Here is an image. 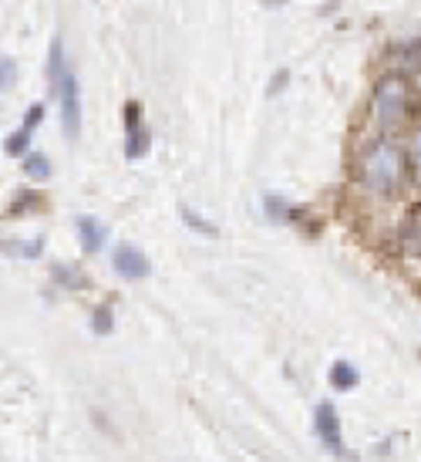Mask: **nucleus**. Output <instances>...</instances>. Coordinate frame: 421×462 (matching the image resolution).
<instances>
[{"instance_id": "1", "label": "nucleus", "mask_w": 421, "mask_h": 462, "mask_svg": "<svg viewBox=\"0 0 421 462\" xmlns=\"http://www.w3.org/2000/svg\"><path fill=\"white\" fill-rule=\"evenodd\" d=\"M408 152L391 138V135H381L374 142L364 145L361 159H357V179L361 186L371 196H381V199H391L404 189L408 182Z\"/></svg>"}, {"instance_id": "2", "label": "nucleus", "mask_w": 421, "mask_h": 462, "mask_svg": "<svg viewBox=\"0 0 421 462\" xmlns=\"http://www.w3.org/2000/svg\"><path fill=\"white\" fill-rule=\"evenodd\" d=\"M411 92L415 85L408 81V75L401 71H387L374 81L371 88V101H367V112H371V122L381 135H394L408 125V115H411Z\"/></svg>"}, {"instance_id": "3", "label": "nucleus", "mask_w": 421, "mask_h": 462, "mask_svg": "<svg viewBox=\"0 0 421 462\" xmlns=\"http://www.w3.org/2000/svg\"><path fill=\"white\" fill-rule=\"evenodd\" d=\"M58 105H61V129H64V138L68 142H77L81 135V85H77V75L68 68L61 75L58 85Z\"/></svg>"}, {"instance_id": "4", "label": "nucleus", "mask_w": 421, "mask_h": 462, "mask_svg": "<svg viewBox=\"0 0 421 462\" xmlns=\"http://www.w3.org/2000/svg\"><path fill=\"white\" fill-rule=\"evenodd\" d=\"M313 428H317V439L324 442V449L334 459H354V452L344 445V428H341V415L330 402H320L313 412Z\"/></svg>"}, {"instance_id": "5", "label": "nucleus", "mask_w": 421, "mask_h": 462, "mask_svg": "<svg viewBox=\"0 0 421 462\" xmlns=\"http://www.w3.org/2000/svg\"><path fill=\"white\" fill-rule=\"evenodd\" d=\"M398 253L411 264H421V203H415L398 223Z\"/></svg>"}, {"instance_id": "6", "label": "nucleus", "mask_w": 421, "mask_h": 462, "mask_svg": "<svg viewBox=\"0 0 421 462\" xmlns=\"http://www.w3.org/2000/svg\"><path fill=\"white\" fill-rule=\"evenodd\" d=\"M112 267H115V273L121 277V280H145L149 277V257L138 250V247H132V243H118L115 253H112Z\"/></svg>"}, {"instance_id": "7", "label": "nucleus", "mask_w": 421, "mask_h": 462, "mask_svg": "<svg viewBox=\"0 0 421 462\" xmlns=\"http://www.w3.org/2000/svg\"><path fill=\"white\" fill-rule=\"evenodd\" d=\"M125 152H128V159H138L145 152V129H142L138 101H125Z\"/></svg>"}, {"instance_id": "8", "label": "nucleus", "mask_w": 421, "mask_h": 462, "mask_svg": "<svg viewBox=\"0 0 421 462\" xmlns=\"http://www.w3.org/2000/svg\"><path fill=\"white\" fill-rule=\"evenodd\" d=\"M105 226H101V219L95 216H81L77 219V243H81V250L84 253H98L105 247Z\"/></svg>"}, {"instance_id": "9", "label": "nucleus", "mask_w": 421, "mask_h": 462, "mask_svg": "<svg viewBox=\"0 0 421 462\" xmlns=\"http://www.w3.org/2000/svg\"><path fill=\"white\" fill-rule=\"evenodd\" d=\"M357 382H361V375L350 361H334L330 365V385L337 391H350V388H357Z\"/></svg>"}, {"instance_id": "10", "label": "nucleus", "mask_w": 421, "mask_h": 462, "mask_svg": "<svg viewBox=\"0 0 421 462\" xmlns=\"http://www.w3.org/2000/svg\"><path fill=\"white\" fill-rule=\"evenodd\" d=\"M68 71V64H64V41L54 38L51 41V58H47V81H51V88L58 92L61 85V75Z\"/></svg>"}, {"instance_id": "11", "label": "nucleus", "mask_w": 421, "mask_h": 462, "mask_svg": "<svg viewBox=\"0 0 421 462\" xmlns=\"http://www.w3.org/2000/svg\"><path fill=\"white\" fill-rule=\"evenodd\" d=\"M31 142H34V132L20 125L17 132H10L7 138H3V152L14 155V159H24V155L31 152Z\"/></svg>"}, {"instance_id": "12", "label": "nucleus", "mask_w": 421, "mask_h": 462, "mask_svg": "<svg viewBox=\"0 0 421 462\" xmlns=\"http://www.w3.org/2000/svg\"><path fill=\"white\" fill-rule=\"evenodd\" d=\"M263 206H267V216L276 223H297V216H300V210H293L283 196H267Z\"/></svg>"}, {"instance_id": "13", "label": "nucleus", "mask_w": 421, "mask_h": 462, "mask_svg": "<svg viewBox=\"0 0 421 462\" xmlns=\"http://www.w3.org/2000/svg\"><path fill=\"white\" fill-rule=\"evenodd\" d=\"M54 280H58L61 287H68V290L88 287V277H84L77 267H71V264H58V267H54Z\"/></svg>"}, {"instance_id": "14", "label": "nucleus", "mask_w": 421, "mask_h": 462, "mask_svg": "<svg viewBox=\"0 0 421 462\" xmlns=\"http://www.w3.org/2000/svg\"><path fill=\"white\" fill-rule=\"evenodd\" d=\"M24 173L31 179H47L51 175V159L44 152H27L24 155Z\"/></svg>"}, {"instance_id": "15", "label": "nucleus", "mask_w": 421, "mask_h": 462, "mask_svg": "<svg viewBox=\"0 0 421 462\" xmlns=\"http://www.w3.org/2000/svg\"><path fill=\"white\" fill-rule=\"evenodd\" d=\"M3 250L14 253V257H24V260H31V257H40V250H44V240H7L3 243Z\"/></svg>"}, {"instance_id": "16", "label": "nucleus", "mask_w": 421, "mask_h": 462, "mask_svg": "<svg viewBox=\"0 0 421 462\" xmlns=\"http://www.w3.org/2000/svg\"><path fill=\"white\" fill-rule=\"evenodd\" d=\"M91 331H95L98 338H105V334H112V331H115V314H112L108 304L95 308V314H91Z\"/></svg>"}, {"instance_id": "17", "label": "nucleus", "mask_w": 421, "mask_h": 462, "mask_svg": "<svg viewBox=\"0 0 421 462\" xmlns=\"http://www.w3.org/2000/svg\"><path fill=\"white\" fill-rule=\"evenodd\" d=\"M179 216H182V219H186V223H189V230H195V233H202V236H216V226H212V223H206V219H202V216H195V212L189 210V206H179Z\"/></svg>"}, {"instance_id": "18", "label": "nucleus", "mask_w": 421, "mask_h": 462, "mask_svg": "<svg viewBox=\"0 0 421 462\" xmlns=\"http://www.w3.org/2000/svg\"><path fill=\"white\" fill-rule=\"evenodd\" d=\"M408 169H411V179L421 186V132L411 138V145H408Z\"/></svg>"}, {"instance_id": "19", "label": "nucleus", "mask_w": 421, "mask_h": 462, "mask_svg": "<svg viewBox=\"0 0 421 462\" xmlns=\"http://www.w3.org/2000/svg\"><path fill=\"white\" fill-rule=\"evenodd\" d=\"M40 199H44L40 193H17V203H14L7 212H10V216H20V212H27V210H38Z\"/></svg>"}, {"instance_id": "20", "label": "nucleus", "mask_w": 421, "mask_h": 462, "mask_svg": "<svg viewBox=\"0 0 421 462\" xmlns=\"http://www.w3.org/2000/svg\"><path fill=\"white\" fill-rule=\"evenodd\" d=\"M14 81H17V64L10 58H0V95L7 88H14Z\"/></svg>"}, {"instance_id": "21", "label": "nucleus", "mask_w": 421, "mask_h": 462, "mask_svg": "<svg viewBox=\"0 0 421 462\" xmlns=\"http://www.w3.org/2000/svg\"><path fill=\"white\" fill-rule=\"evenodd\" d=\"M40 122H44V101H34V105L27 108V115H24V129H31V132H34Z\"/></svg>"}, {"instance_id": "22", "label": "nucleus", "mask_w": 421, "mask_h": 462, "mask_svg": "<svg viewBox=\"0 0 421 462\" xmlns=\"http://www.w3.org/2000/svg\"><path fill=\"white\" fill-rule=\"evenodd\" d=\"M287 81H290V71L283 68L280 75H273V81H269V95H276V92H283L287 88Z\"/></svg>"}, {"instance_id": "23", "label": "nucleus", "mask_w": 421, "mask_h": 462, "mask_svg": "<svg viewBox=\"0 0 421 462\" xmlns=\"http://www.w3.org/2000/svg\"><path fill=\"white\" fill-rule=\"evenodd\" d=\"M263 3H287V0H263Z\"/></svg>"}]
</instances>
